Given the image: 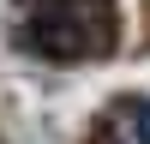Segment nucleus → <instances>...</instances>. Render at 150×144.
Segmentation results:
<instances>
[{"label":"nucleus","mask_w":150,"mask_h":144,"mask_svg":"<svg viewBox=\"0 0 150 144\" xmlns=\"http://www.w3.org/2000/svg\"><path fill=\"white\" fill-rule=\"evenodd\" d=\"M96 144H150V96H120L102 114Z\"/></svg>","instance_id":"nucleus-2"},{"label":"nucleus","mask_w":150,"mask_h":144,"mask_svg":"<svg viewBox=\"0 0 150 144\" xmlns=\"http://www.w3.org/2000/svg\"><path fill=\"white\" fill-rule=\"evenodd\" d=\"M108 0H18V42L42 60H90L114 42Z\"/></svg>","instance_id":"nucleus-1"}]
</instances>
